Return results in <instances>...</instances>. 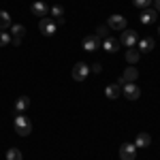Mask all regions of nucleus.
Instances as JSON below:
<instances>
[{
  "label": "nucleus",
  "instance_id": "f257e3e1",
  "mask_svg": "<svg viewBox=\"0 0 160 160\" xmlns=\"http://www.w3.org/2000/svg\"><path fill=\"white\" fill-rule=\"evenodd\" d=\"M15 130H17L19 137H28L32 132V122H30V118L17 113V115H15Z\"/></svg>",
  "mask_w": 160,
  "mask_h": 160
},
{
  "label": "nucleus",
  "instance_id": "f03ea898",
  "mask_svg": "<svg viewBox=\"0 0 160 160\" xmlns=\"http://www.w3.org/2000/svg\"><path fill=\"white\" fill-rule=\"evenodd\" d=\"M137 43H139V34H137V30H124L122 34H120V45L124 47H135Z\"/></svg>",
  "mask_w": 160,
  "mask_h": 160
},
{
  "label": "nucleus",
  "instance_id": "7ed1b4c3",
  "mask_svg": "<svg viewBox=\"0 0 160 160\" xmlns=\"http://www.w3.org/2000/svg\"><path fill=\"white\" fill-rule=\"evenodd\" d=\"M71 75H73L75 81H86L88 75H90V66H88L86 62H77L73 66V71H71Z\"/></svg>",
  "mask_w": 160,
  "mask_h": 160
},
{
  "label": "nucleus",
  "instance_id": "20e7f679",
  "mask_svg": "<svg viewBox=\"0 0 160 160\" xmlns=\"http://www.w3.org/2000/svg\"><path fill=\"white\" fill-rule=\"evenodd\" d=\"M38 30H41V34H45V37H53V34H56V30H58V26H56L53 19L43 17V19H41V24H38Z\"/></svg>",
  "mask_w": 160,
  "mask_h": 160
},
{
  "label": "nucleus",
  "instance_id": "39448f33",
  "mask_svg": "<svg viewBox=\"0 0 160 160\" xmlns=\"http://www.w3.org/2000/svg\"><path fill=\"white\" fill-rule=\"evenodd\" d=\"M107 26H109L111 30H120V32H124V30L128 28V22H126L124 15H111L109 22H107Z\"/></svg>",
  "mask_w": 160,
  "mask_h": 160
},
{
  "label": "nucleus",
  "instance_id": "423d86ee",
  "mask_svg": "<svg viewBox=\"0 0 160 160\" xmlns=\"http://www.w3.org/2000/svg\"><path fill=\"white\" fill-rule=\"evenodd\" d=\"M135 158H137L135 143H122L120 145V160H135Z\"/></svg>",
  "mask_w": 160,
  "mask_h": 160
},
{
  "label": "nucleus",
  "instance_id": "0eeeda50",
  "mask_svg": "<svg viewBox=\"0 0 160 160\" xmlns=\"http://www.w3.org/2000/svg\"><path fill=\"white\" fill-rule=\"evenodd\" d=\"M81 47L86 51H96L100 47V38L96 37V34H88V37H83V41H81Z\"/></svg>",
  "mask_w": 160,
  "mask_h": 160
},
{
  "label": "nucleus",
  "instance_id": "6e6552de",
  "mask_svg": "<svg viewBox=\"0 0 160 160\" xmlns=\"http://www.w3.org/2000/svg\"><path fill=\"white\" fill-rule=\"evenodd\" d=\"M122 94H124V98H128V100H137L141 96V90H139L137 83H126L122 88Z\"/></svg>",
  "mask_w": 160,
  "mask_h": 160
},
{
  "label": "nucleus",
  "instance_id": "1a4fd4ad",
  "mask_svg": "<svg viewBox=\"0 0 160 160\" xmlns=\"http://www.w3.org/2000/svg\"><path fill=\"white\" fill-rule=\"evenodd\" d=\"M11 32H13L11 43L13 45H19V43H22V37L26 34V28L22 24H11Z\"/></svg>",
  "mask_w": 160,
  "mask_h": 160
},
{
  "label": "nucleus",
  "instance_id": "9d476101",
  "mask_svg": "<svg viewBox=\"0 0 160 160\" xmlns=\"http://www.w3.org/2000/svg\"><path fill=\"white\" fill-rule=\"evenodd\" d=\"M156 17H158V11L148 7V9H143V13H141V24H143V26L154 24V22H156Z\"/></svg>",
  "mask_w": 160,
  "mask_h": 160
},
{
  "label": "nucleus",
  "instance_id": "9b49d317",
  "mask_svg": "<svg viewBox=\"0 0 160 160\" xmlns=\"http://www.w3.org/2000/svg\"><path fill=\"white\" fill-rule=\"evenodd\" d=\"M102 49L107 51V53H115V51L120 49V38H113V37H107L102 41Z\"/></svg>",
  "mask_w": 160,
  "mask_h": 160
},
{
  "label": "nucleus",
  "instance_id": "f8f14e48",
  "mask_svg": "<svg viewBox=\"0 0 160 160\" xmlns=\"http://www.w3.org/2000/svg\"><path fill=\"white\" fill-rule=\"evenodd\" d=\"M30 11L34 13V15H38V17H45V15L49 13V7H47V4H45L43 0H37V2H32Z\"/></svg>",
  "mask_w": 160,
  "mask_h": 160
},
{
  "label": "nucleus",
  "instance_id": "ddd939ff",
  "mask_svg": "<svg viewBox=\"0 0 160 160\" xmlns=\"http://www.w3.org/2000/svg\"><path fill=\"white\" fill-rule=\"evenodd\" d=\"M122 79L126 81V83H132V81H137L139 79V71H137V66H126V71H124V75H122Z\"/></svg>",
  "mask_w": 160,
  "mask_h": 160
},
{
  "label": "nucleus",
  "instance_id": "4468645a",
  "mask_svg": "<svg viewBox=\"0 0 160 160\" xmlns=\"http://www.w3.org/2000/svg\"><path fill=\"white\" fill-rule=\"evenodd\" d=\"M154 47H156V43H154V38H152V37H145V38L139 41V51H141V53H149Z\"/></svg>",
  "mask_w": 160,
  "mask_h": 160
},
{
  "label": "nucleus",
  "instance_id": "2eb2a0df",
  "mask_svg": "<svg viewBox=\"0 0 160 160\" xmlns=\"http://www.w3.org/2000/svg\"><path fill=\"white\" fill-rule=\"evenodd\" d=\"M149 143H152V137L148 135V132H139L135 139V148L137 149H141V148H148Z\"/></svg>",
  "mask_w": 160,
  "mask_h": 160
},
{
  "label": "nucleus",
  "instance_id": "dca6fc26",
  "mask_svg": "<svg viewBox=\"0 0 160 160\" xmlns=\"http://www.w3.org/2000/svg\"><path fill=\"white\" fill-rule=\"evenodd\" d=\"M105 96L109 100H115V98H120V86L118 83H111V86L105 88Z\"/></svg>",
  "mask_w": 160,
  "mask_h": 160
},
{
  "label": "nucleus",
  "instance_id": "f3484780",
  "mask_svg": "<svg viewBox=\"0 0 160 160\" xmlns=\"http://www.w3.org/2000/svg\"><path fill=\"white\" fill-rule=\"evenodd\" d=\"M28 107H30V98L28 96H19L15 100V113H24Z\"/></svg>",
  "mask_w": 160,
  "mask_h": 160
},
{
  "label": "nucleus",
  "instance_id": "a211bd4d",
  "mask_svg": "<svg viewBox=\"0 0 160 160\" xmlns=\"http://www.w3.org/2000/svg\"><path fill=\"white\" fill-rule=\"evenodd\" d=\"M139 58H141V51L139 49H135V47H128V49H126V62H128V64H137Z\"/></svg>",
  "mask_w": 160,
  "mask_h": 160
},
{
  "label": "nucleus",
  "instance_id": "6ab92c4d",
  "mask_svg": "<svg viewBox=\"0 0 160 160\" xmlns=\"http://www.w3.org/2000/svg\"><path fill=\"white\" fill-rule=\"evenodd\" d=\"M7 28H11V17L7 11H0V30H7Z\"/></svg>",
  "mask_w": 160,
  "mask_h": 160
},
{
  "label": "nucleus",
  "instance_id": "aec40b11",
  "mask_svg": "<svg viewBox=\"0 0 160 160\" xmlns=\"http://www.w3.org/2000/svg\"><path fill=\"white\" fill-rule=\"evenodd\" d=\"M109 32H111V28H109L107 24H100L98 28H96V37H98V38H102V41H105V38L109 37Z\"/></svg>",
  "mask_w": 160,
  "mask_h": 160
},
{
  "label": "nucleus",
  "instance_id": "412c9836",
  "mask_svg": "<svg viewBox=\"0 0 160 160\" xmlns=\"http://www.w3.org/2000/svg\"><path fill=\"white\" fill-rule=\"evenodd\" d=\"M49 13H51V17L60 19V17H64V7H62V4H53L49 9Z\"/></svg>",
  "mask_w": 160,
  "mask_h": 160
},
{
  "label": "nucleus",
  "instance_id": "4be33fe9",
  "mask_svg": "<svg viewBox=\"0 0 160 160\" xmlns=\"http://www.w3.org/2000/svg\"><path fill=\"white\" fill-rule=\"evenodd\" d=\"M7 160H24V156H22V152L17 148H11L7 152Z\"/></svg>",
  "mask_w": 160,
  "mask_h": 160
},
{
  "label": "nucleus",
  "instance_id": "5701e85b",
  "mask_svg": "<svg viewBox=\"0 0 160 160\" xmlns=\"http://www.w3.org/2000/svg\"><path fill=\"white\" fill-rule=\"evenodd\" d=\"M9 43H11V37H9L4 30H0V47H7Z\"/></svg>",
  "mask_w": 160,
  "mask_h": 160
},
{
  "label": "nucleus",
  "instance_id": "b1692460",
  "mask_svg": "<svg viewBox=\"0 0 160 160\" xmlns=\"http://www.w3.org/2000/svg\"><path fill=\"white\" fill-rule=\"evenodd\" d=\"M152 2H154V0H132V4H135V7H139V9H148Z\"/></svg>",
  "mask_w": 160,
  "mask_h": 160
},
{
  "label": "nucleus",
  "instance_id": "393cba45",
  "mask_svg": "<svg viewBox=\"0 0 160 160\" xmlns=\"http://www.w3.org/2000/svg\"><path fill=\"white\" fill-rule=\"evenodd\" d=\"M90 71H92V73H100V71H102V64H100V62H94V64L90 66Z\"/></svg>",
  "mask_w": 160,
  "mask_h": 160
},
{
  "label": "nucleus",
  "instance_id": "a878e982",
  "mask_svg": "<svg viewBox=\"0 0 160 160\" xmlns=\"http://www.w3.org/2000/svg\"><path fill=\"white\" fill-rule=\"evenodd\" d=\"M154 9L160 13V0H154Z\"/></svg>",
  "mask_w": 160,
  "mask_h": 160
},
{
  "label": "nucleus",
  "instance_id": "bb28decb",
  "mask_svg": "<svg viewBox=\"0 0 160 160\" xmlns=\"http://www.w3.org/2000/svg\"><path fill=\"white\" fill-rule=\"evenodd\" d=\"M158 34H160V28H158Z\"/></svg>",
  "mask_w": 160,
  "mask_h": 160
}]
</instances>
